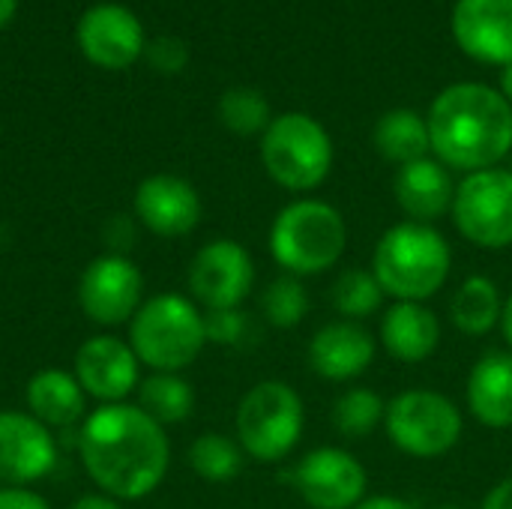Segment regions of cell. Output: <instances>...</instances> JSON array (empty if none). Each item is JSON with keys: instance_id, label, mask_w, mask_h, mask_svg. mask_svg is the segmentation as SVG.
I'll use <instances>...</instances> for the list:
<instances>
[{"instance_id": "25", "label": "cell", "mask_w": 512, "mask_h": 509, "mask_svg": "<svg viewBox=\"0 0 512 509\" xmlns=\"http://www.w3.org/2000/svg\"><path fill=\"white\" fill-rule=\"evenodd\" d=\"M141 393V411L147 417H153L159 426H174L183 423L192 408H195V393L192 384L174 372H153L150 378L141 381L138 387Z\"/></svg>"}, {"instance_id": "13", "label": "cell", "mask_w": 512, "mask_h": 509, "mask_svg": "<svg viewBox=\"0 0 512 509\" xmlns=\"http://www.w3.org/2000/svg\"><path fill=\"white\" fill-rule=\"evenodd\" d=\"M57 465V444L48 426L21 411H0V483L27 489Z\"/></svg>"}, {"instance_id": "7", "label": "cell", "mask_w": 512, "mask_h": 509, "mask_svg": "<svg viewBox=\"0 0 512 509\" xmlns=\"http://www.w3.org/2000/svg\"><path fill=\"white\" fill-rule=\"evenodd\" d=\"M237 441L261 465L282 462L303 438L306 408L300 393L285 381L255 384L237 405Z\"/></svg>"}, {"instance_id": "19", "label": "cell", "mask_w": 512, "mask_h": 509, "mask_svg": "<svg viewBox=\"0 0 512 509\" xmlns=\"http://www.w3.org/2000/svg\"><path fill=\"white\" fill-rule=\"evenodd\" d=\"M396 204L408 216V222L435 225L444 213L453 210L456 183L438 159H417L411 165H402L393 183Z\"/></svg>"}, {"instance_id": "36", "label": "cell", "mask_w": 512, "mask_h": 509, "mask_svg": "<svg viewBox=\"0 0 512 509\" xmlns=\"http://www.w3.org/2000/svg\"><path fill=\"white\" fill-rule=\"evenodd\" d=\"M69 509H123V507H120V501H117V498H111V495H84V498H78V501H75Z\"/></svg>"}, {"instance_id": "3", "label": "cell", "mask_w": 512, "mask_h": 509, "mask_svg": "<svg viewBox=\"0 0 512 509\" xmlns=\"http://www.w3.org/2000/svg\"><path fill=\"white\" fill-rule=\"evenodd\" d=\"M453 249L435 225L399 222L387 228L372 255V273L396 303H426L450 279Z\"/></svg>"}, {"instance_id": "22", "label": "cell", "mask_w": 512, "mask_h": 509, "mask_svg": "<svg viewBox=\"0 0 512 509\" xmlns=\"http://www.w3.org/2000/svg\"><path fill=\"white\" fill-rule=\"evenodd\" d=\"M27 411L48 429H69L84 420L87 393L78 378L63 369H42L27 381Z\"/></svg>"}, {"instance_id": "10", "label": "cell", "mask_w": 512, "mask_h": 509, "mask_svg": "<svg viewBox=\"0 0 512 509\" xmlns=\"http://www.w3.org/2000/svg\"><path fill=\"white\" fill-rule=\"evenodd\" d=\"M252 285L255 261L237 240H213L201 246L189 264V291L201 306H207V312L240 309V303L252 294Z\"/></svg>"}, {"instance_id": "26", "label": "cell", "mask_w": 512, "mask_h": 509, "mask_svg": "<svg viewBox=\"0 0 512 509\" xmlns=\"http://www.w3.org/2000/svg\"><path fill=\"white\" fill-rule=\"evenodd\" d=\"M333 309L342 315V321H366L369 315H375L384 303V288L378 285L372 270L363 267H351L342 270L333 282Z\"/></svg>"}, {"instance_id": "24", "label": "cell", "mask_w": 512, "mask_h": 509, "mask_svg": "<svg viewBox=\"0 0 512 509\" xmlns=\"http://www.w3.org/2000/svg\"><path fill=\"white\" fill-rule=\"evenodd\" d=\"M501 315L504 297L489 276H468L450 300L453 327L471 339L489 336L495 327H501Z\"/></svg>"}, {"instance_id": "5", "label": "cell", "mask_w": 512, "mask_h": 509, "mask_svg": "<svg viewBox=\"0 0 512 509\" xmlns=\"http://www.w3.org/2000/svg\"><path fill=\"white\" fill-rule=\"evenodd\" d=\"M129 345L138 363L150 366L153 372L180 375L207 345L204 315L183 294L150 297L129 321Z\"/></svg>"}, {"instance_id": "30", "label": "cell", "mask_w": 512, "mask_h": 509, "mask_svg": "<svg viewBox=\"0 0 512 509\" xmlns=\"http://www.w3.org/2000/svg\"><path fill=\"white\" fill-rule=\"evenodd\" d=\"M309 291L297 276H279L273 279L264 294H261V315L267 318V324L279 327V330H291L297 324H303V318L309 315Z\"/></svg>"}, {"instance_id": "1", "label": "cell", "mask_w": 512, "mask_h": 509, "mask_svg": "<svg viewBox=\"0 0 512 509\" xmlns=\"http://www.w3.org/2000/svg\"><path fill=\"white\" fill-rule=\"evenodd\" d=\"M78 453L90 480L117 501H141L159 489L171 465L165 426L138 405L96 408L78 435Z\"/></svg>"}, {"instance_id": "8", "label": "cell", "mask_w": 512, "mask_h": 509, "mask_svg": "<svg viewBox=\"0 0 512 509\" xmlns=\"http://www.w3.org/2000/svg\"><path fill=\"white\" fill-rule=\"evenodd\" d=\"M384 432L396 450L414 459L447 456L465 432L459 405L435 390H405L387 402Z\"/></svg>"}, {"instance_id": "9", "label": "cell", "mask_w": 512, "mask_h": 509, "mask_svg": "<svg viewBox=\"0 0 512 509\" xmlns=\"http://www.w3.org/2000/svg\"><path fill=\"white\" fill-rule=\"evenodd\" d=\"M453 222L477 249L512 246V171L486 168L465 174L453 198Z\"/></svg>"}, {"instance_id": "40", "label": "cell", "mask_w": 512, "mask_h": 509, "mask_svg": "<svg viewBox=\"0 0 512 509\" xmlns=\"http://www.w3.org/2000/svg\"><path fill=\"white\" fill-rule=\"evenodd\" d=\"M435 509H465V507H459V504H444V507H435Z\"/></svg>"}, {"instance_id": "38", "label": "cell", "mask_w": 512, "mask_h": 509, "mask_svg": "<svg viewBox=\"0 0 512 509\" xmlns=\"http://www.w3.org/2000/svg\"><path fill=\"white\" fill-rule=\"evenodd\" d=\"M501 96L512 105V63L501 66Z\"/></svg>"}, {"instance_id": "31", "label": "cell", "mask_w": 512, "mask_h": 509, "mask_svg": "<svg viewBox=\"0 0 512 509\" xmlns=\"http://www.w3.org/2000/svg\"><path fill=\"white\" fill-rule=\"evenodd\" d=\"M249 330H252V324H249L246 312H240V309H216V312L204 315V333H207V342H213V345H225V348L243 345Z\"/></svg>"}, {"instance_id": "28", "label": "cell", "mask_w": 512, "mask_h": 509, "mask_svg": "<svg viewBox=\"0 0 512 509\" xmlns=\"http://www.w3.org/2000/svg\"><path fill=\"white\" fill-rule=\"evenodd\" d=\"M243 447L225 435L204 432L189 447V465L192 471L207 483H231L243 471Z\"/></svg>"}, {"instance_id": "2", "label": "cell", "mask_w": 512, "mask_h": 509, "mask_svg": "<svg viewBox=\"0 0 512 509\" xmlns=\"http://www.w3.org/2000/svg\"><path fill=\"white\" fill-rule=\"evenodd\" d=\"M432 153L441 165L456 171L498 168L512 150V105L501 90L462 81L441 90L429 108Z\"/></svg>"}, {"instance_id": "14", "label": "cell", "mask_w": 512, "mask_h": 509, "mask_svg": "<svg viewBox=\"0 0 512 509\" xmlns=\"http://www.w3.org/2000/svg\"><path fill=\"white\" fill-rule=\"evenodd\" d=\"M78 42L90 63L102 69H126L144 51V27L132 9L99 3L81 15Z\"/></svg>"}, {"instance_id": "34", "label": "cell", "mask_w": 512, "mask_h": 509, "mask_svg": "<svg viewBox=\"0 0 512 509\" xmlns=\"http://www.w3.org/2000/svg\"><path fill=\"white\" fill-rule=\"evenodd\" d=\"M480 509H512V477L501 480V483H495V486L486 492V498H483Z\"/></svg>"}, {"instance_id": "11", "label": "cell", "mask_w": 512, "mask_h": 509, "mask_svg": "<svg viewBox=\"0 0 512 509\" xmlns=\"http://www.w3.org/2000/svg\"><path fill=\"white\" fill-rule=\"evenodd\" d=\"M291 480L312 509H354L366 501L369 489L366 468L342 447H318L306 453L297 462Z\"/></svg>"}, {"instance_id": "27", "label": "cell", "mask_w": 512, "mask_h": 509, "mask_svg": "<svg viewBox=\"0 0 512 509\" xmlns=\"http://www.w3.org/2000/svg\"><path fill=\"white\" fill-rule=\"evenodd\" d=\"M384 414H387V402L369 390V387H354L345 390L336 405H333V429L342 438L360 441L366 435H372L378 426H384Z\"/></svg>"}, {"instance_id": "17", "label": "cell", "mask_w": 512, "mask_h": 509, "mask_svg": "<svg viewBox=\"0 0 512 509\" xmlns=\"http://www.w3.org/2000/svg\"><path fill=\"white\" fill-rule=\"evenodd\" d=\"M135 216L159 237H186L201 222V198L189 180L153 174L135 189Z\"/></svg>"}, {"instance_id": "23", "label": "cell", "mask_w": 512, "mask_h": 509, "mask_svg": "<svg viewBox=\"0 0 512 509\" xmlns=\"http://www.w3.org/2000/svg\"><path fill=\"white\" fill-rule=\"evenodd\" d=\"M375 150L381 153V159H387L390 165H411L417 159H426L432 150V138H429V123L426 117H420L411 108H393L387 111L372 132Z\"/></svg>"}, {"instance_id": "39", "label": "cell", "mask_w": 512, "mask_h": 509, "mask_svg": "<svg viewBox=\"0 0 512 509\" xmlns=\"http://www.w3.org/2000/svg\"><path fill=\"white\" fill-rule=\"evenodd\" d=\"M15 9H18V0H0V27L12 21Z\"/></svg>"}, {"instance_id": "18", "label": "cell", "mask_w": 512, "mask_h": 509, "mask_svg": "<svg viewBox=\"0 0 512 509\" xmlns=\"http://www.w3.org/2000/svg\"><path fill=\"white\" fill-rule=\"evenodd\" d=\"M378 339L357 321H330L309 339V369L327 381H354L375 363Z\"/></svg>"}, {"instance_id": "37", "label": "cell", "mask_w": 512, "mask_h": 509, "mask_svg": "<svg viewBox=\"0 0 512 509\" xmlns=\"http://www.w3.org/2000/svg\"><path fill=\"white\" fill-rule=\"evenodd\" d=\"M501 333H504V342L510 345L512 351V294L504 300V315H501Z\"/></svg>"}, {"instance_id": "29", "label": "cell", "mask_w": 512, "mask_h": 509, "mask_svg": "<svg viewBox=\"0 0 512 509\" xmlns=\"http://www.w3.org/2000/svg\"><path fill=\"white\" fill-rule=\"evenodd\" d=\"M219 120L225 123L228 132L249 138V135H264L267 126L273 123V114L264 93L252 87H231L219 99Z\"/></svg>"}, {"instance_id": "33", "label": "cell", "mask_w": 512, "mask_h": 509, "mask_svg": "<svg viewBox=\"0 0 512 509\" xmlns=\"http://www.w3.org/2000/svg\"><path fill=\"white\" fill-rule=\"evenodd\" d=\"M0 509H51L48 501L30 489L18 486H0Z\"/></svg>"}, {"instance_id": "35", "label": "cell", "mask_w": 512, "mask_h": 509, "mask_svg": "<svg viewBox=\"0 0 512 509\" xmlns=\"http://www.w3.org/2000/svg\"><path fill=\"white\" fill-rule=\"evenodd\" d=\"M354 509H417L411 501L396 498V495H372L366 501H360Z\"/></svg>"}, {"instance_id": "4", "label": "cell", "mask_w": 512, "mask_h": 509, "mask_svg": "<svg viewBox=\"0 0 512 509\" xmlns=\"http://www.w3.org/2000/svg\"><path fill=\"white\" fill-rule=\"evenodd\" d=\"M348 249L345 216L318 198H300L279 210L270 225V255L288 276H318L342 261Z\"/></svg>"}, {"instance_id": "6", "label": "cell", "mask_w": 512, "mask_h": 509, "mask_svg": "<svg viewBox=\"0 0 512 509\" xmlns=\"http://www.w3.org/2000/svg\"><path fill=\"white\" fill-rule=\"evenodd\" d=\"M261 162L282 189L312 192L330 177L333 141L315 117L288 111L273 117L261 135Z\"/></svg>"}, {"instance_id": "32", "label": "cell", "mask_w": 512, "mask_h": 509, "mask_svg": "<svg viewBox=\"0 0 512 509\" xmlns=\"http://www.w3.org/2000/svg\"><path fill=\"white\" fill-rule=\"evenodd\" d=\"M150 63L156 66V69H162V72H177V69H183V63H186V48L177 42V39H159L153 48H150Z\"/></svg>"}, {"instance_id": "16", "label": "cell", "mask_w": 512, "mask_h": 509, "mask_svg": "<svg viewBox=\"0 0 512 509\" xmlns=\"http://www.w3.org/2000/svg\"><path fill=\"white\" fill-rule=\"evenodd\" d=\"M453 39L480 63H512V0H456Z\"/></svg>"}, {"instance_id": "21", "label": "cell", "mask_w": 512, "mask_h": 509, "mask_svg": "<svg viewBox=\"0 0 512 509\" xmlns=\"http://www.w3.org/2000/svg\"><path fill=\"white\" fill-rule=\"evenodd\" d=\"M381 345L399 363H423L441 345V321L426 303H393L381 318Z\"/></svg>"}, {"instance_id": "12", "label": "cell", "mask_w": 512, "mask_h": 509, "mask_svg": "<svg viewBox=\"0 0 512 509\" xmlns=\"http://www.w3.org/2000/svg\"><path fill=\"white\" fill-rule=\"evenodd\" d=\"M144 276L141 270L123 255H102L87 264L78 282V303L81 312L102 327H117L132 321L141 309Z\"/></svg>"}, {"instance_id": "15", "label": "cell", "mask_w": 512, "mask_h": 509, "mask_svg": "<svg viewBox=\"0 0 512 509\" xmlns=\"http://www.w3.org/2000/svg\"><path fill=\"white\" fill-rule=\"evenodd\" d=\"M138 357L117 336H93L75 354V378L81 390L102 405L123 402L138 387Z\"/></svg>"}, {"instance_id": "20", "label": "cell", "mask_w": 512, "mask_h": 509, "mask_svg": "<svg viewBox=\"0 0 512 509\" xmlns=\"http://www.w3.org/2000/svg\"><path fill=\"white\" fill-rule=\"evenodd\" d=\"M468 411L486 429H512V351H489L474 363Z\"/></svg>"}]
</instances>
